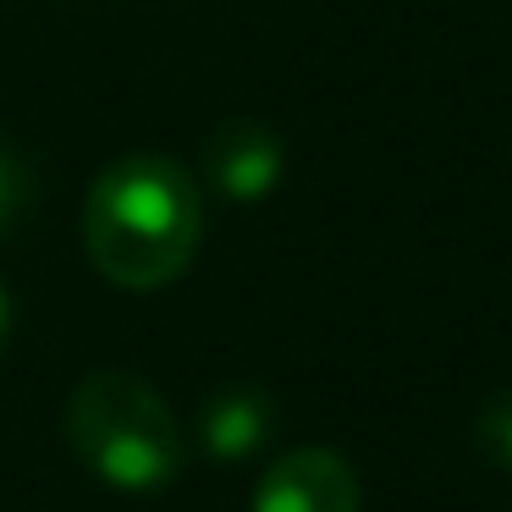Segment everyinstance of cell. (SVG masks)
<instances>
[{"label": "cell", "instance_id": "6da1fadb", "mask_svg": "<svg viewBox=\"0 0 512 512\" xmlns=\"http://www.w3.org/2000/svg\"><path fill=\"white\" fill-rule=\"evenodd\" d=\"M204 237L199 182L166 155H127L83 199V248L122 292H160L193 265Z\"/></svg>", "mask_w": 512, "mask_h": 512}, {"label": "cell", "instance_id": "7a4b0ae2", "mask_svg": "<svg viewBox=\"0 0 512 512\" xmlns=\"http://www.w3.org/2000/svg\"><path fill=\"white\" fill-rule=\"evenodd\" d=\"M67 441L116 490L171 485L188 457L177 413L160 402L149 380L127 375V369H100V375L78 380L67 402Z\"/></svg>", "mask_w": 512, "mask_h": 512}, {"label": "cell", "instance_id": "3957f363", "mask_svg": "<svg viewBox=\"0 0 512 512\" xmlns=\"http://www.w3.org/2000/svg\"><path fill=\"white\" fill-rule=\"evenodd\" d=\"M254 512H358V474L331 446H298L259 474Z\"/></svg>", "mask_w": 512, "mask_h": 512}, {"label": "cell", "instance_id": "277c9868", "mask_svg": "<svg viewBox=\"0 0 512 512\" xmlns=\"http://www.w3.org/2000/svg\"><path fill=\"white\" fill-rule=\"evenodd\" d=\"M281 171H287V149H281V133L265 122H226L204 149V182L232 204L276 193Z\"/></svg>", "mask_w": 512, "mask_h": 512}, {"label": "cell", "instance_id": "5b68a950", "mask_svg": "<svg viewBox=\"0 0 512 512\" xmlns=\"http://www.w3.org/2000/svg\"><path fill=\"white\" fill-rule=\"evenodd\" d=\"M276 430V402L265 397L259 386H226L204 402V419H199V441L210 457L221 463H243L254 457L259 446L270 441Z\"/></svg>", "mask_w": 512, "mask_h": 512}, {"label": "cell", "instance_id": "8992f818", "mask_svg": "<svg viewBox=\"0 0 512 512\" xmlns=\"http://www.w3.org/2000/svg\"><path fill=\"white\" fill-rule=\"evenodd\" d=\"M474 441L496 468H512V386H501V391L485 397L479 424H474Z\"/></svg>", "mask_w": 512, "mask_h": 512}, {"label": "cell", "instance_id": "52a82bcc", "mask_svg": "<svg viewBox=\"0 0 512 512\" xmlns=\"http://www.w3.org/2000/svg\"><path fill=\"white\" fill-rule=\"evenodd\" d=\"M28 204H34V171H28L12 149L0 144V237L23 226Z\"/></svg>", "mask_w": 512, "mask_h": 512}, {"label": "cell", "instance_id": "ba28073f", "mask_svg": "<svg viewBox=\"0 0 512 512\" xmlns=\"http://www.w3.org/2000/svg\"><path fill=\"white\" fill-rule=\"evenodd\" d=\"M6 336H12V298L0 287V347H6Z\"/></svg>", "mask_w": 512, "mask_h": 512}]
</instances>
